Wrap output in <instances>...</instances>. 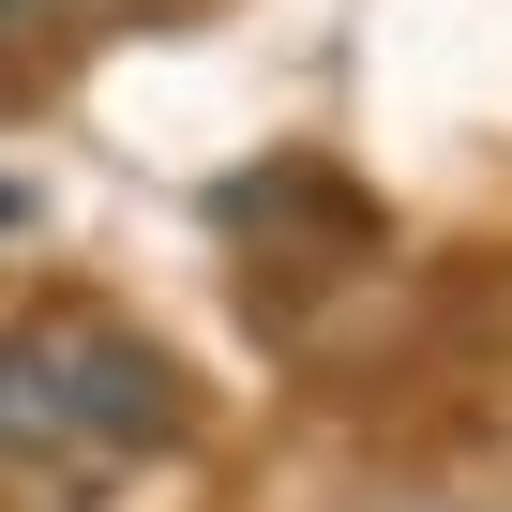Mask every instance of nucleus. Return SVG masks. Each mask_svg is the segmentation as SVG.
I'll list each match as a JSON object with an SVG mask.
<instances>
[{
    "mask_svg": "<svg viewBox=\"0 0 512 512\" xmlns=\"http://www.w3.org/2000/svg\"><path fill=\"white\" fill-rule=\"evenodd\" d=\"M0 226H31V196H16V181H0Z\"/></svg>",
    "mask_w": 512,
    "mask_h": 512,
    "instance_id": "obj_3",
    "label": "nucleus"
},
{
    "mask_svg": "<svg viewBox=\"0 0 512 512\" xmlns=\"http://www.w3.org/2000/svg\"><path fill=\"white\" fill-rule=\"evenodd\" d=\"M61 392H76V452H136V437H166V422H181L166 362H151V347H121V332H61Z\"/></svg>",
    "mask_w": 512,
    "mask_h": 512,
    "instance_id": "obj_1",
    "label": "nucleus"
},
{
    "mask_svg": "<svg viewBox=\"0 0 512 512\" xmlns=\"http://www.w3.org/2000/svg\"><path fill=\"white\" fill-rule=\"evenodd\" d=\"M0 452H76V392H61V332H0Z\"/></svg>",
    "mask_w": 512,
    "mask_h": 512,
    "instance_id": "obj_2",
    "label": "nucleus"
}]
</instances>
